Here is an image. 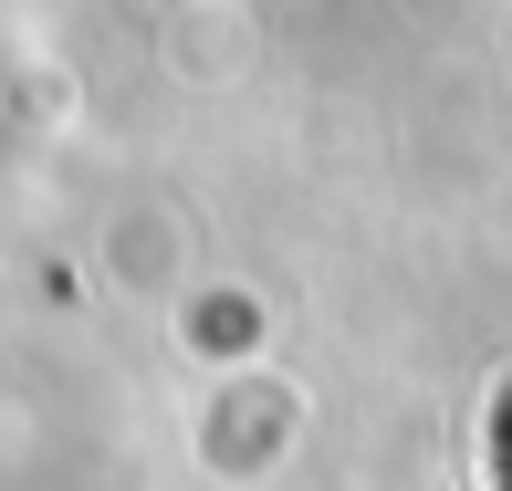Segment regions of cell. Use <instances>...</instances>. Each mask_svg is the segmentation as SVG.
I'll list each match as a JSON object with an SVG mask.
<instances>
[{
  "instance_id": "1",
  "label": "cell",
  "mask_w": 512,
  "mask_h": 491,
  "mask_svg": "<svg viewBox=\"0 0 512 491\" xmlns=\"http://www.w3.org/2000/svg\"><path fill=\"white\" fill-rule=\"evenodd\" d=\"M492 491H512V387L492 397Z\"/></svg>"
}]
</instances>
